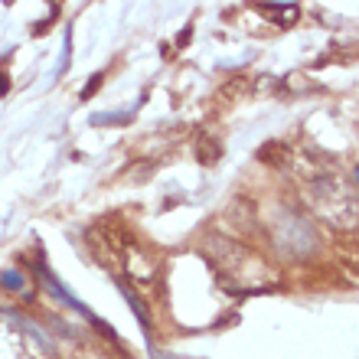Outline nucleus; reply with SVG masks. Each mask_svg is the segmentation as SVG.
I'll return each mask as SVG.
<instances>
[{
    "mask_svg": "<svg viewBox=\"0 0 359 359\" xmlns=\"http://www.w3.org/2000/svg\"><path fill=\"white\" fill-rule=\"evenodd\" d=\"M4 287H13V291H20V287H23V278H20L17 271H7V274H4Z\"/></svg>",
    "mask_w": 359,
    "mask_h": 359,
    "instance_id": "obj_1",
    "label": "nucleus"
}]
</instances>
